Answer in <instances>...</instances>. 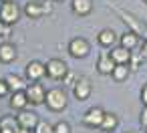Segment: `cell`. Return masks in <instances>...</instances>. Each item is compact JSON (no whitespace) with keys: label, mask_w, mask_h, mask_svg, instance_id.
Segmentation results:
<instances>
[{"label":"cell","mask_w":147,"mask_h":133,"mask_svg":"<svg viewBox=\"0 0 147 133\" xmlns=\"http://www.w3.org/2000/svg\"><path fill=\"white\" fill-rule=\"evenodd\" d=\"M47 107L53 111V113H61V111H65L67 109V103H69V99H67V91L65 89H61V87H55V89H49L47 91Z\"/></svg>","instance_id":"1"},{"label":"cell","mask_w":147,"mask_h":133,"mask_svg":"<svg viewBox=\"0 0 147 133\" xmlns=\"http://www.w3.org/2000/svg\"><path fill=\"white\" fill-rule=\"evenodd\" d=\"M22 16V8L14 2V0H4L2 4H0V20H2L4 24L12 26L20 20Z\"/></svg>","instance_id":"2"},{"label":"cell","mask_w":147,"mask_h":133,"mask_svg":"<svg viewBox=\"0 0 147 133\" xmlns=\"http://www.w3.org/2000/svg\"><path fill=\"white\" fill-rule=\"evenodd\" d=\"M22 12L28 18L38 20L45 14H51L53 12V2H47V0H45V2H40V0H28V2L24 4V8H22Z\"/></svg>","instance_id":"3"},{"label":"cell","mask_w":147,"mask_h":133,"mask_svg":"<svg viewBox=\"0 0 147 133\" xmlns=\"http://www.w3.org/2000/svg\"><path fill=\"white\" fill-rule=\"evenodd\" d=\"M45 65H47V77L53 81H63V77L69 73V65L63 59H49Z\"/></svg>","instance_id":"4"},{"label":"cell","mask_w":147,"mask_h":133,"mask_svg":"<svg viewBox=\"0 0 147 133\" xmlns=\"http://www.w3.org/2000/svg\"><path fill=\"white\" fill-rule=\"evenodd\" d=\"M89 53H91V45H89L87 38H83V36L71 38V43H69V55L73 59H85V57H89Z\"/></svg>","instance_id":"5"},{"label":"cell","mask_w":147,"mask_h":133,"mask_svg":"<svg viewBox=\"0 0 147 133\" xmlns=\"http://www.w3.org/2000/svg\"><path fill=\"white\" fill-rule=\"evenodd\" d=\"M47 77V65L40 63V61H30L26 63L24 67V79L28 83H34V81H40Z\"/></svg>","instance_id":"6"},{"label":"cell","mask_w":147,"mask_h":133,"mask_svg":"<svg viewBox=\"0 0 147 133\" xmlns=\"http://www.w3.org/2000/svg\"><path fill=\"white\" fill-rule=\"evenodd\" d=\"M24 91H26V97H28L30 105H42V103L47 101V89H45V85L38 83V81L28 83Z\"/></svg>","instance_id":"7"},{"label":"cell","mask_w":147,"mask_h":133,"mask_svg":"<svg viewBox=\"0 0 147 133\" xmlns=\"http://www.w3.org/2000/svg\"><path fill=\"white\" fill-rule=\"evenodd\" d=\"M105 109H101V107H91L89 111H85V115H83V125L85 127H89V129H101V123H103V117H105Z\"/></svg>","instance_id":"8"},{"label":"cell","mask_w":147,"mask_h":133,"mask_svg":"<svg viewBox=\"0 0 147 133\" xmlns=\"http://www.w3.org/2000/svg\"><path fill=\"white\" fill-rule=\"evenodd\" d=\"M93 93V85H91V79L89 77H79L77 83L73 85V95L77 101H87Z\"/></svg>","instance_id":"9"},{"label":"cell","mask_w":147,"mask_h":133,"mask_svg":"<svg viewBox=\"0 0 147 133\" xmlns=\"http://www.w3.org/2000/svg\"><path fill=\"white\" fill-rule=\"evenodd\" d=\"M16 119H18V125H20L22 129H26V131H34V127L40 123V117H38V113H34V111H28V109H22V111H18Z\"/></svg>","instance_id":"10"},{"label":"cell","mask_w":147,"mask_h":133,"mask_svg":"<svg viewBox=\"0 0 147 133\" xmlns=\"http://www.w3.org/2000/svg\"><path fill=\"white\" fill-rule=\"evenodd\" d=\"M115 61H113V57H111V53H107V51H103L101 55H99V59H97V71L101 73V75H111L113 73V69H115Z\"/></svg>","instance_id":"11"},{"label":"cell","mask_w":147,"mask_h":133,"mask_svg":"<svg viewBox=\"0 0 147 133\" xmlns=\"http://www.w3.org/2000/svg\"><path fill=\"white\" fill-rule=\"evenodd\" d=\"M119 45L125 47V49H129V51H135V49L141 47V36H139V32H135V30H127L125 34L119 36Z\"/></svg>","instance_id":"12"},{"label":"cell","mask_w":147,"mask_h":133,"mask_svg":"<svg viewBox=\"0 0 147 133\" xmlns=\"http://www.w3.org/2000/svg\"><path fill=\"white\" fill-rule=\"evenodd\" d=\"M28 97H26V91H12L10 93V101H8V105H10V109L12 111H22V109H26L28 107Z\"/></svg>","instance_id":"13"},{"label":"cell","mask_w":147,"mask_h":133,"mask_svg":"<svg viewBox=\"0 0 147 133\" xmlns=\"http://www.w3.org/2000/svg\"><path fill=\"white\" fill-rule=\"evenodd\" d=\"M97 43H99L103 49H113V47L119 43V38H117L115 30H111V28H103V30L97 34Z\"/></svg>","instance_id":"14"},{"label":"cell","mask_w":147,"mask_h":133,"mask_svg":"<svg viewBox=\"0 0 147 133\" xmlns=\"http://www.w3.org/2000/svg\"><path fill=\"white\" fill-rule=\"evenodd\" d=\"M71 10L75 16H89L93 12V0H73Z\"/></svg>","instance_id":"15"},{"label":"cell","mask_w":147,"mask_h":133,"mask_svg":"<svg viewBox=\"0 0 147 133\" xmlns=\"http://www.w3.org/2000/svg\"><path fill=\"white\" fill-rule=\"evenodd\" d=\"M16 57H18V53H16V47L12 43H2L0 45V63L10 65V63L16 61Z\"/></svg>","instance_id":"16"},{"label":"cell","mask_w":147,"mask_h":133,"mask_svg":"<svg viewBox=\"0 0 147 133\" xmlns=\"http://www.w3.org/2000/svg\"><path fill=\"white\" fill-rule=\"evenodd\" d=\"M131 53H133V51H129V49H125V47H121V45L111 49V57H113V61H115L117 65H129Z\"/></svg>","instance_id":"17"},{"label":"cell","mask_w":147,"mask_h":133,"mask_svg":"<svg viewBox=\"0 0 147 133\" xmlns=\"http://www.w3.org/2000/svg\"><path fill=\"white\" fill-rule=\"evenodd\" d=\"M4 79H6L8 87H10V93H12V91H24V89H26V85H28L24 77H20V75H14V73L6 75Z\"/></svg>","instance_id":"18"},{"label":"cell","mask_w":147,"mask_h":133,"mask_svg":"<svg viewBox=\"0 0 147 133\" xmlns=\"http://www.w3.org/2000/svg\"><path fill=\"white\" fill-rule=\"evenodd\" d=\"M117 127H119V117L115 113H105L103 123H101V129L105 133H111V131H117Z\"/></svg>","instance_id":"19"},{"label":"cell","mask_w":147,"mask_h":133,"mask_svg":"<svg viewBox=\"0 0 147 133\" xmlns=\"http://www.w3.org/2000/svg\"><path fill=\"white\" fill-rule=\"evenodd\" d=\"M129 75H131V67H129V65H115V69H113V73H111V77L115 79V83L127 81Z\"/></svg>","instance_id":"20"},{"label":"cell","mask_w":147,"mask_h":133,"mask_svg":"<svg viewBox=\"0 0 147 133\" xmlns=\"http://www.w3.org/2000/svg\"><path fill=\"white\" fill-rule=\"evenodd\" d=\"M32 133H55V127H53L51 123H47V121H40V123L34 127Z\"/></svg>","instance_id":"21"},{"label":"cell","mask_w":147,"mask_h":133,"mask_svg":"<svg viewBox=\"0 0 147 133\" xmlns=\"http://www.w3.org/2000/svg\"><path fill=\"white\" fill-rule=\"evenodd\" d=\"M141 59H143V55L141 53H131V59H129V67H131V71H137L139 69V63H141Z\"/></svg>","instance_id":"22"},{"label":"cell","mask_w":147,"mask_h":133,"mask_svg":"<svg viewBox=\"0 0 147 133\" xmlns=\"http://www.w3.org/2000/svg\"><path fill=\"white\" fill-rule=\"evenodd\" d=\"M53 127H55V133H71V123H67V121H59Z\"/></svg>","instance_id":"23"},{"label":"cell","mask_w":147,"mask_h":133,"mask_svg":"<svg viewBox=\"0 0 147 133\" xmlns=\"http://www.w3.org/2000/svg\"><path fill=\"white\" fill-rule=\"evenodd\" d=\"M77 79H79V77H77L73 71H69V73L63 77V85H65V87H73V85L77 83Z\"/></svg>","instance_id":"24"},{"label":"cell","mask_w":147,"mask_h":133,"mask_svg":"<svg viewBox=\"0 0 147 133\" xmlns=\"http://www.w3.org/2000/svg\"><path fill=\"white\" fill-rule=\"evenodd\" d=\"M6 95H10V87H8L6 79H0V99L6 97Z\"/></svg>","instance_id":"25"},{"label":"cell","mask_w":147,"mask_h":133,"mask_svg":"<svg viewBox=\"0 0 147 133\" xmlns=\"http://www.w3.org/2000/svg\"><path fill=\"white\" fill-rule=\"evenodd\" d=\"M139 123L145 127L147 125V105H143V109H141V117H139Z\"/></svg>","instance_id":"26"},{"label":"cell","mask_w":147,"mask_h":133,"mask_svg":"<svg viewBox=\"0 0 147 133\" xmlns=\"http://www.w3.org/2000/svg\"><path fill=\"white\" fill-rule=\"evenodd\" d=\"M141 103L143 105H147V83L143 85V89H141Z\"/></svg>","instance_id":"27"},{"label":"cell","mask_w":147,"mask_h":133,"mask_svg":"<svg viewBox=\"0 0 147 133\" xmlns=\"http://www.w3.org/2000/svg\"><path fill=\"white\" fill-rule=\"evenodd\" d=\"M6 34H8V24H4L0 20V36H6Z\"/></svg>","instance_id":"28"},{"label":"cell","mask_w":147,"mask_h":133,"mask_svg":"<svg viewBox=\"0 0 147 133\" xmlns=\"http://www.w3.org/2000/svg\"><path fill=\"white\" fill-rule=\"evenodd\" d=\"M141 55H143V59H147V38L141 43V51H139Z\"/></svg>","instance_id":"29"},{"label":"cell","mask_w":147,"mask_h":133,"mask_svg":"<svg viewBox=\"0 0 147 133\" xmlns=\"http://www.w3.org/2000/svg\"><path fill=\"white\" fill-rule=\"evenodd\" d=\"M20 133H30V131H26V129H20Z\"/></svg>","instance_id":"30"},{"label":"cell","mask_w":147,"mask_h":133,"mask_svg":"<svg viewBox=\"0 0 147 133\" xmlns=\"http://www.w3.org/2000/svg\"><path fill=\"white\" fill-rule=\"evenodd\" d=\"M53 2H65V0H53Z\"/></svg>","instance_id":"31"},{"label":"cell","mask_w":147,"mask_h":133,"mask_svg":"<svg viewBox=\"0 0 147 133\" xmlns=\"http://www.w3.org/2000/svg\"><path fill=\"white\" fill-rule=\"evenodd\" d=\"M145 133H147V125H145Z\"/></svg>","instance_id":"32"},{"label":"cell","mask_w":147,"mask_h":133,"mask_svg":"<svg viewBox=\"0 0 147 133\" xmlns=\"http://www.w3.org/2000/svg\"><path fill=\"white\" fill-rule=\"evenodd\" d=\"M143 2H145V4H147V0H143Z\"/></svg>","instance_id":"33"},{"label":"cell","mask_w":147,"mask_h":133,"mask_svg":"<svg viewBox=\"0 0 147 133\" xmlns=\"http://www.w3.org/2000/svg\"><path fill=\"white\" fill-rule=\"evenodd\" d=\"M111 133H115V131H111Z\"/></svg>","instance_id":"34"}]
</instances>
